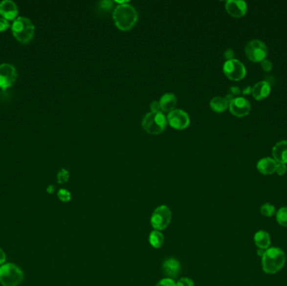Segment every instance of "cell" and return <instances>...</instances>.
<instances>
[{"label":"cell","instance_id":"5bb4252c","mask_svg":"<svg viewBox=\"0 0 287 286\" xmlns=\"http://www.w3.org/2000/svg\"><path fill=\"white\" fill-rule=\"evenodd\" d=\"M163 274L169 279L174 280L181 273V264L174 258H170L165 260L162 264Z\"/></svg>","mask_w":287,"mask_h":286},{"label":"cell","instance_id":"30bf717a","mask_svg":"<svg viewBox=\"0 0 287 286\" xmlns=\"http://www.w3.org/2000/svg\"><path fill=\"white\" fill-rule=\"evenodd\" d=\"M17 79V71L14 66L9 63L0 65V88L5 90L15 83Z\"/></svg>","mask_w":287,"mask_h":286},{"label":"cell","instance_id":"e0dca14e","mask_svg":"<svg viewBox=\"0 0 287 286\" xmlns=\"http://www.w3.org/2000/svg\"><path fill=\"white\" fill-rule=\"evenodd\" d=\"M277 165L278 164L275 159L266 157V158H263V159L259 160L257 164V169L261 174L268 176V175H272L273 173H275L276 171V168H277Z\"/></svg>","mask_w":287,"mask_h":286},{"label":"cell","instance_id":"ba28073f","mask_svg":"<svg viewBox=\"0 0 287 286\" xmlns=\"http://www.w3.org/2000/svg\"><path fill=\"white\" fill-rule=\"evenodd\" d=\"M223 72L228 79L239 82L246 76V68L239 60L232 59L227 61L223 65Z\"/></svg>","mask_w":287,"mask_h":286},{"label":"cell","instance_id":"e575fe53","mask_svg":"<svg viewBox=\"0 0 287 286\" xmlns=\"http://www.w3.org/2000/svg\"><path fill=\"white\" fill-rule=\"evenodd\" d=\"M252 93V88L251 87H246L243 90V95H248Z\"/></svg>","mask_w":287,"mask_h":286},{"label":"cell","instance_id":"4316f807","mask_svg":"<svg viewBox=\"0 0 287 286\" xmlns=\"http://www.w3.org/2000/svg\"><path fill=\"white\" fill-rule=\"evenodd\" d=\"M155 286H177V283L174 281V280L166 278V279H163L159 281Z\"/></svg>","mask_w":287,"mask_h":286},{"label":"cell","instance_id":"ffe728a7","mask_svg":"<svg viewBox=\"0 0 287 286\" xmlns=\"http://www.w3.org/2000/svg\"><path fill=\"white\" fill-rule=\"evenodd\" d=\"M228 101L223 97H215L210 102L211 109L216 112H224L228 108Z\"/></svg>","mask_w":287,"mask_h":286},{"label":"cell","instance_id":"5b68a950","mask_svg":"<svg viewBox=\"0 0 287 286\" xmlns=\"http://www.w3.org/2000/svg\"><path fill=\"white\" fill-rule=\"evenodd\" d=\"M167 119L162 112H150L144 117L142 127L150 134H160L167 126Z\"/></svg>","mask_w":287,"mask_h":286},{"label":"cell","instance_id":"f1b7e54d","mask_svg":"<svg viewBox=\"0 0 287 286\" xmlns=\"http://www.w3.org/2000/svg\"><path fill=\"white\" fill-rule=\"evenodd\" d=\"M9 27H10V24L9 21H7L6 19L3 17H0V32L8 30Z\"/></svg>","mask_w":287,"mask_h":286},{"label":"cell","instance_id":"9c48e42d","mask_svg":"<svg viewBox=\"0 0 287 286\" xmlns=\"http://www.w3.org/2000/svg\"><path fill=\"white\" fill-rule=\"evenodd\" d=\"M167 123L171 127L177 130L187 129L190 124V117L187 112L184 110H174L168 113L166 117Z\"/></svg>","mask_w":287,"mask_h":286},{"label":"cell","instance_id":"2e32d148","mask_svg":"<svg viewBox=\"0 0 287 286\" xmlns=\"http://www.w3.org/2000/svg\"><path fill=\"white\" fill-rule=\"evenodd\" d=\"M270 89V84L268 82H259L252 88V96L257 101L262 100L269 96Z\"/></svg>","mask_w":287,"mask_h":286},{"label":"cell","instance_id":"d6986e66","mask_svg":"<svg viewBox=\"0 0 287 286\" xmlns=\"http://www.w3.org/2000/svg\"><path fill=\"white\" fill-rule=\"evenodd\" d=\"M254 240H255V245L260 249L266 250L271 244L270 235L267 233L266 231H258L257 233L255 234Z\"/></svg>","mask_w":287,"mask_h":286},{"label":"cell","instance_id":"7402d4cb","mask_svg":"<svg viewBox=\"0 0 287 286\" xmlns=\"http://www.w3.org/2000/svg\"><path fill=\"white\" fill-rule=\"evenodd\" d=\"M276 221L282 227H287V207H281L275 213Z\"/></svg>","mask_w":287,"mask_h":286},{"label":"cell","instance_id":"6da1fadb","mask_svg":"<svg viewBox=\"0 0 287 286\" xmlns=\"http://www.w3.org/2000/svg\"><path fill=\"white\" fill-rule=\"evenodd\" d=\"M112 19L118 29L128 31L133 28L138 21V13L130 3L118 4L112 13Z\"/></svg>","mask_w":287,"mask_h":286},{"label":"cell","instance_id":"ac0fdd59","mask_svg":"<svg viewBox=\"0 0 287 286\" xmlns=\"http://www.w3.org/2000/svg\"><path fill=\"white\" fill-rule=\"evenodd\" d=\"M159 104H160V110L164 112H172L176 110V106L177 104V98L175 94H173L172 92H167L160 98Z\"/></svg>","mask_w":287,"mask_h":286},{"label":"cell","instance_id":"8d00e7d4","mask_svg":"<svg viewBox=\"0 0 287 286\" xmlns=\"http://www.w3.org/2000/svg\"><path fill=\"white\" fill-rule=\"evenodd\" d=\"M258 255L259 256H261V258L264 256V254H265V250H264V249H260V248H258Z\"/></svg>","mask_w":287,"mask_h":286},{"label":"cell","instance_id":"277c9868","mask_svg":"<svg viewBox=\"0 0 287 286\" xmlns=\"http://www.w3.org/2000/svg\"><path fill=\"white\" fill-rule=\"evenodd\" d=\"M24 280V272L11 263L0 266V284L3 286H18Z\"/></svg>","mask_w":287,"mask_h":286},{"label":"cell","instance_id":"d6a6232c","mask_svg":"<svg viewBox=\"0 0 287 286\" xmlns=\"http://www.w3.org/2000/svg\"><path fill=\"white\" fill-rule=\"evenodd\" d=\"M5 261H6V254L3 252V249L0 248V266L4 264Z\"/></svg>","mask_w":287,"mask_h":286},{"label":"cell","instance_id":"d4e9b609","mask_svg":"<svg viewBox=\"0 0 287 286\" xmlns=\"http://www.w3.org/2000/svg\"><path fill=\"white\" fill-rule=\"evenodd\" d=\"M69 171L66 169H62L57 174V181L59 184H65L69 180Z\"/></svg>","mask_w":287,"mask_h":286},{"label":"cell","instance_id":"d590c367","mask_svg":"<svg viewBox=\"0 0 287 286\" xmlns=\"http://www.w3.org/2000/svg\"><path fill=\"white\" fill-rule=\"evenodd\" d=\"M55 186L53 185H50V186H48L47 188H46V191H47L48 193L49 194H52L54 192H55Z\"/></svg>","mask_w":287,"mask_h":286},{"label":"cell","instance_id":"52a82bcc","mask_svg":"<svg viewBox=\"0 0 287 286\" xmlns=\"http://www.w3.org/2000/svg\"><path fill=\"white\" fill-rule=\"evenodd\" d=\"M246 56L253 62H261L268 55L266 44L260 40H253L245 47Z\"/></svg>","mask_w":287,"mask_h":286},{"label":"cell","instance_id":"8992f818","mask_svg":"<svg viewBox=\"0 0 287 286\" xmlns=\"http://www.w3.org/2000/svg\"><path fill=\"white\" fill-rule=\"evenodd\" d=\"M172 211L167 206L162 205L155 209L151 216V222L155 230L166 229L172 221Z\"/></svg>","mask_w":287,"mask_h":286},{"label":"cell","instance_id":"8fae6325","mask_svg":"<svg viewBox=\"0 0 287 286\" xmlns=\"http://www.w3.org/2000/svg\"><path fill=\"white\" fill-rule=\"evenodd\" d=\"M228 109L233 115L242 118L248 115L250 112L251 104L246 98L239 97V98H234L230 102V104L228 105Z\"/></svg>","mask_w":287,"mask_h":286},{"label":"cell","instance_id":"603a6c76","mask_svg":"<svg viewBox=\"0 0 287 286\" xmlns=\"http://www.w3.org/2000/svg\"><path fill=\"white\" fill-rule=\"evenodd\" d=\"M261 213L265 218H271L276 213V210L272 204L265 203L261 206Z\"/></svg>","mask_w":287,"mask_h":286},{"label":"cell","instance_id":"83f0119b","mask_svg":"<svg viewBox=\"0 0 287 286\" xmlns=\"http://www.w3.org/2000/svg\"><path fill=\"white\" fill-rule=\"evenodd\" d=\"M261 67H262L264 71H266V72L270 71L273 67L272 62L269 61V60H264L263 62H261Z\"/></svg>","mask_w":287,"mask_h":286},{"label":"cell","instance_id":"4dcf8cb0","mask_svg":"<svg viewBox=\"0 0 287 286\" xmlns=\"http://www.w3.org/2000/svg\"><path fill=\"white\" fill-rule=\"evenodd\" d=\"M151 112H160V107L159 102L154 101L152 104H151Z\"/></svg>","mask_w":287,"mask_h":286},{"label":"cell","instance_id":"9a60e30c","mask_svg":"<svg viewBox=\"0 0 287 286\" xmlns=\"http://www.w3.org/2000/svg\"><path fill=\"white\" fill-rule=\"evenodd\" d=\"M273 159L277 164H287V140H281L273 147Z\"/></svg>","mask_w":287,"mask_h":286},{"label":"cell","instance_id":"1f68e13d","mask_svg":"<svg viewBox=\"0 0 287 286\" xmlns=\"http://www.w3.org/2000/svg\"><path fill=\"white\" fill-rule=\"evenodd\" d=\"M224 56L225 58L227 59V61H229V60L234 59V50H231V49H228V50H226V52H225L224 53Z\"/></svg>","mask_w":287,"mask_h":286},{"label":"cell","instance_id":"7c38bea8","mask_svg":"<svg viewBox=\"0 0 287 286\" xmlns=\"http://www.w3.org/2000/svg\"><path fill=\"white\" fill-rule=\"evenodd\" d=\"M225 8L228 15L234 18L243 17L248 10L247 3L242 0H228L226 2Z\"/></svg>","mask_w":287,"mask_h":286},{"label":"cell","instance_id":"4fadbf2b","mask_svg":"<svg viewBox=\"0 0 287 286\" xmlns=\"http://www.w3.org/2000/svg\"><path fill=\"white\" fill-rule=\"evenodd\" d=\"M19 14L18 7L12 0H3L0 2V15L7 21H15Z\"/></svg>","mask_w":287,"mask_h":286},{"label":"cell","instance_id":"7a4b0ae2","mask_svg":"<svg viewBox=\"0 0 287 286\" xmlns=\"http://www.w3.org/2000/svg\"><path fill=\"white\" fill-rule=\"evenodd\" d=\"M286 264L284 251L277 247L269 248L262 257V268L265 274H275L283 268Z\"/></svg>","mask_w":287,"mask_h":286},{"label":"cell","instance_id":"836d02e7","mask_svg":"<svg viewBox=\"0 0 287 286\" xmlns=\"http://www.w3.org/2000/svg\"><path fill=\"white\" fill-rule=\"evenodd\" d=\"M230 93L233 96L239 95L240 93V89L238 87H232L231 88H230Z\"/></svg>","mask_w":287,"mask_h":286},{"label":"cell","instance_id":"cb8c5ba5","mask_svg":"<svg viewBox=\"0 0 287 286\" xmlns=\"http://www.w3.org/2000/svg\"><path fill=\"white\" fill-rule=\"evenodd\" d=\"M57 197L63 202H68L71 199V192L67 191L66 189H60L57 192Z\"/></svg>","mask_w":287,"mask_h":286},{"label":"cell","instance_id":"3957f363","mask_svg":"<svg viewBox=\"0 0 287 286\" xmlns=\"http://www.w3.org/2000/svg\"><path fill=\"white\" fill-rule=\"evenodd\" d=\"M13 36L22 44H27L35 36L36 28L30 19L20 16L13 21L11 25Z\"/></svg>","mask_w":287,"mask_h":286},{"label":"cell","instance_id":"44dd1931","mask_svg":"<svg viewBox=\"0 0 287 286\" xmlns=\"http://www.w3.org/2000/svg\"><path fill=\"white\" fill-rule=\"evenodd\" d=\"M164 240H165V237L160 231H153L149 236L150 244L154 248H160L164 243Z\"/></svg>","mask_w":287,"mask_h":286},{"label":"cell","instance_id":"484cf974","mask_svg":"<svg viewBox=\"0 0 287 286\" xmlns=\"http://www.w3.org/2000/svg\"><path fill=\"white\" fill-rule=\"evenodd\" d=\"M177 286H194V282L190 278H181L177 282Z\"/></svg>","mask_w":287,"mask_h":286},{"label":"cell","instance_id":"f546056e","mask_svg":"<svg viewBox=\"0 0 287 286\" xmlns=\"http://www.w3.org/2000/svg\"><path fill=\"white\" fill-rule=\"evenodd\" d=\"M287 165H285V164H278L277 165V168H276V173L279 175V176H284L286 173H287Z\"/></svg>","mask_w":287,"mask_h":286}]
</instances>
